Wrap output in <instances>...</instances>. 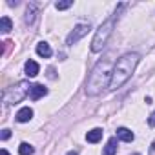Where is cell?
I'll use <instances>...</instances> for the list:
<instances>
[{"instance_id": "obj_6", "label": "cell", "mask_w": 155, "mask_h": 155, "mask_svg": "<svg viewBox=\"0 0 155 155\" xmlns=\"http://www.w3.org/2000/svg\"><path fill=\"white\" fill-rule=\"evenodd\" d=\"M46 93H48V88H46V86H42V84H35V86H31L29 97H31L33 101H38V99L44 97Z\"/></svg>"}, {"instance_id": "obj_3", "label": "cell", "mask_w": 155, "mask_h": 155, "mask_svg": "<svg viewBox=\"0 0 155 155\" xmlns=\"http://www.w3.org/2000/svg\"><path fill=\"white\" fill-rule=\"evenodd\" d=\"M117 15H119V13H115V17L108 18L106 22H102V24L99 26V29H97V33H95V37H93V40H91V51H93V53L102 51V48L106 46L110 35L113 33V26H115V18H117Z\"/></svg>"}, {"instance_id": "obj_8", "label": "cell", "mask_w": 155, "mask_h": 155, "mask_svg": "<svg viewBox=\"0 0 155 155\" xmlns=\"http://www.w3.org/2000/svg\"><path fill=\"white\" fill-rule=\"evenodd\" d=\"M37 53H38L40 57H44V58H49V57L53 55V51H51V48H49L48 42H40V44H37Z\"/></svg>"}, {"instance_id": "obj_16", "label": "cell", "mask_w": 155, "mask_h": 155, "mask_svg": "<svg viewBox=\"0 0 155 155\" xmlns=\"http://www.w3.org/2000/svg\"><path fill=\"white\" fill-rule=\"evenodd\" d=\"M71 6H73L71 0H68V2H57V4H55L57 9H68V8H71Z\"/></svg>"}, {"instance_id": "obj_12", "label": "cell", "mask_w": 155, "mask_h": 155, "mask_svg": "<svg viewBox=\"0 0 155 155\" xmlns=\"http://www.w3.org/2000/svg\"><path fill=\"white\" fill-rule=\"evenodd\" d=\"M115 151H117V137H111V139L108 140V144H106L102 155H115Z\"/></svg>"}, {"instance_id": "obj_22", "label": "cell", "mask_w": 155, "mask_h": 155, "mask_svg": "<svg viewBox=\"0 0 155 155\" xmlns=\"http://www.w3.org/2000/svg\"><path fill=\"white\" fill-rule=\"evenodd\" d=\"M133 155H139V153H133Z\"/></svg>"}, {"instance_id": "obj_20", "label": "cell", "mask_w": 155, "mask_h": 155, "mask_svg": "<svg viewBox=\"0 0 155 155\" xmlns=\"http://www.w3.org/2000/svg\"><path fill=\"white\" fill-rule=\"evenodd\" d=\"M68 155H79V153H77V151H69Z\"/></svg>"}, {"instance_id": "obj_19", "label": "cell", "mask_w": 155, "mask_h": 155, "mask_svg": "<svg viewBox=\"0 0 155 155\" xmlns=\"http://www.w3.org/2000/svg\"><path fill=\"white\" fill-rule=\"evenodd\" d=\"M150 155H155V140H153L151 146H150Z\"/></svg>"}, {"instance_id": "obj_13", "label": "cell", "mask_w": 155, "mask_h": 155, "mask_svg": "<svg viewBox=\"0 0 155 155\" xmlns=\"http://www.w3.org/2000/svg\"><path fill=\"white\" fill-rule=\"evenodd\" d=\"M35 13H37V6H35V4L28 6V11H26V24H33V22H35Z\"/></svg>"}, {"instance_id": "obj_14", "label": "cell", "mask_w": 155, "mask_h": 155, "mask_svg": "<svg viewBox=\"0 0 155 155\" xmlns=\"http://www.w3.org/2000/svg\"><path fill=\"white\" fill-rule=\"evenodd\" d=\"M0 31H2V33H9L11 31V20H9V17H2V18H0Z\"/></svg>"}, {"instance_id": "obj_1", "label": "cell", "mask_w": 155, "mask_h": 155, "mask_svg": "<svg viewBox=\"0 0 155 155\" xmlns=\"http://www.w3.org/2000/svg\"><path fill=\"white\" fill-rule=\"evenodd\" d=\"M113 58L111 57H104L102 60H99L95 64V68L91 69L88 82H86V95L95 97L99 93H102L104 88H110L111 84V77H113Z\"/></svg>"}, {"instance_id": "obj_2", "label": "cell", "mask_w": 155, "mask_h": 155, "mask_svg": "<svg viewBox=\"0 0 155 155\" xmlns=\"http://www.w3.org/2000/svg\"><path fill=\"white\" fill-rule=\"evenodd\" d=\"M139 55L137 53H126V55H122L119 60H117V64H115V68H113V77H111V84H110V90H117V88H120L130 77H131V73L135 71V68H137V64H139Z\"/></svg>"}, {"instance_id": "obj_4", "label": "cell", "mask_w": 155, "mask_h": 155, "mask_svg": "<svg viewBox=\"0 0 155 155\" xmlns=\"http://www.w3.org/2000/svg\"><path fill=\"white\" fill-rule=\"evenodd\" d=\"M29 91H31L29 82L22 81V82L15 84L13 88H8V90L4 91L2 99H4V102H6V104H17V102H20V101H22V99L29 93Z\"/></svg>"}, {"instance_id": "obj_9", "label": "cell", "mask_w": 155, "mask_h": 155, "mask_svg": "<svg viewBox=\"0 0 155 155\" xmlns=\"http://www.w3.org/2000/svg\"><path fill=\"white\" fill-rule=\"evenodd\" d=\"M24 69H26V75L28 77H37L38 75V64L35 60H28L26 66H24Z\"/></svg>"}, {"instance_id": "obj_15", "label": "cell", "mask_w": 155, "mask_h": 155, "mask_svg": "<svg viewBox=\"0 0 155 155\" xmlns=\"http://www.w3.org/2000/svg\"><path fill=\"white\" fill-rule=\"evenodd\" d=\"M33 151H35L33 146H29L28 142H22V144L18 146V153H20V155H33Z\"/></svg>"}, {"instance_id": "obj_7", "label": "cell", "mask_w": 155, "mask_h": 155, "mask_svg": "<svg viewBox=\"0 0 155 155\" xmlns=\"http://www.w3.org/2000/svg\"><path fill=\"white\" fill-rule=\"evenodd\" d=\"M117 137H119L120 140H124V142H131V140L135 139L133 131L128 130V128H119V130H117Z\"/></svg>"}, {"instance_id": "obj_18", "label": "cell", "mask_w": 155, "mask_h": 155, "mask_svg": "<svg viewBox=\"0 0 155 155\" xmlns=\"http://www.w3.org/2000/svg\"><path fill=\"white\" fill-rule=\"evenodd\" d=\"M9 137H11V131H9V130H4V131H2V140H8Z\"/></svg>"}, {"instance_id": "obj_10", "label": "cell", "mask_w": 155, "mask_h": 155, "mask_svg": "<svg viewBox=\"0 0 155 155\" xmlns=\"http://www.w3.org/2000/svg\"><path fill=\"white\" fill-rule=\"evenodd\" d=\"M31 117H33V110L31 108H22L17 113V120L18 122H28V120H31Z\"/></svg>"}, {"instance_id": "obj_5", "label": "cell", "mask_w": 155, "mask_h": 155, "mask_svg": "<svg viewBox=\"0 0 155 155\" xmlns=\"http://www.w3.org/2000/svg\"><path fill=\"white\" fill-rule=\"evenodd\" d=\"M88 31H90V24H79V26H75V29L68 35L66 44L68 46H73L75 42H79L84 35H88Z\"/></svg>"}, {"instance_id": "obj_17", "label": "cell", "mask_w": 155, "mask_h": 155, "mask_svg": "<svg viewBox=\"0 0 155 155\" xmlns=\"http://www.w3.org/2000/svg\"><path fill=\"white\" fill-rule=\"evenodd\" d=\"M148 124H150V126H153V128H155V111H153V113H151V115H150V117H148Z\"/></svg>"}, {"instance_id": "obj_21", "label": "cell", "mask_w": 155, "mask_h": 155, "mask_svg": "<svg viewBox=\"0 0 155 155\" xmlns=\"http://www.w3.org/2000/svg\"><path fill=\"white\" fill-rule=\"evenodd\" d=\"M2 155H9V153H8V150H2Z\"/></svg>"}, {"instance_id": "obj_11", "label": "cell", "mask_w": 155, "mask_h": 155, "mask_svg": "<svg viewBox=\"0 0 155 155\" xmlns=\"http://www.w3.org/2000/svg\"><path fill=\"white\" fill-rule=\"evenodd\" d=\"M102 133H104V131H102L101 128H93L91 131H88L86 139H88V142H93V144H95V142H99V140L102 139Z\"/></svg>"}]
</instances>
